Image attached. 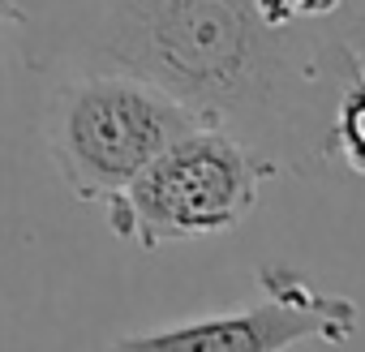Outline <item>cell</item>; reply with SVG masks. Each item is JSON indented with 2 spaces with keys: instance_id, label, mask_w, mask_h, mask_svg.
<instances>
[{
  "instance_id": "cell-3",
  "label": "cell",
  "mask_w": 365,
  "mask_h": 352,
  "mask_svg": "<svg viewBox=\"0 0 365 352\" xmlns=\"http://www.w3.org/2000/svg\"><path fill=\"white\" fill-rule=\"evenodd\" d=\"M279 172L271 155L232 129L194 125L103 202L108 228L138 249L220 237L254 215L262 185Z\"/></svg>"
},
{
  "instance_id": "cell-2",
  "label": "cell",
  "mask_w": 365,
  "mask_h": 352,
  "mask_svg": "<svg viewBox=\"0 0 365 352\" xmlns=\"http://www.w3.org/2000/svg\"><path fill=\"white\" fill-rule=\"evenodd\" d=\"M207 125L163 86L125 69L52 73L43 146L78 202H108L185 129Z\"/></svg>"
},
{
  "instance_id": "cell-6",
  "label": "cell",
  "mask_w": 365,
  "mask_h": 352,
  "mask_svg": "<svg viewBox=\"0 0 365 352\" xmlns=\"http://www.w3.org/2000/svg\"><path fill=\"white\" fill-rule=\"evenodd\" d=\"M344 0H262V14L279 26H305V22H322L331 18Z\"/></svg>"
},
{
  "instance_id": "cell-7",
  "label": "cell",
  "mask_w": 365,
  "mask_h": 352,
  "mask_svg": "<svg viewBox=\"0 0 365 352\" xmlns=\"http://www.w3.org/2000/svg\"><path fill=\"white\" fill-rule=\"evenodd\" d=\"M22 22V0H0V26Z\"/></svg>"
},
{
  "instance_id": "cell-4",
  "label": "cell",
  "mask_w": 365,
  "mask_h": 352,
  "mask_svg": "<svg viewBox=\"0 0 365 352\" xmlns=\"http://www.w3.org/2000/svg\"><path fill=\"white\" fill-rule=\"evenodd\" d=\"M254 296L232 309H215L190 322H172L138 335H120L112 348L146 352H284L301 343L339 348L356 339L361 309L348 296L314 288L301 271L267 262L254 275Z\"/></svg>"
},
{
  "instance_id": "cell-1",
  "label": "cell",
  "mask_w": 365,
  "mask_h": 352,
  "mask_svg": "<svg viewBox=\"0 0 365 352\" xmlns=\"http://www.w3.org/2000/svg\"><path fill=\"white\" fill-rule=\"evenodd\" d=\"M22 61L39 73L125 69L279 167L331 159V108L356 56L335 61L262 0H22Z\"/></svg>"
},
{
  "instance_id": "cell-5",
  "label": "cell",
  "mask_w": 365,
  "mask_h": 352,
  "mask_svg": "<svg viewBox=\"0 0 365 352\" xmlns=\"http://www.w3.org/2000/svg\"><path fill=\"white\" fill-rule=\"evenodd\" d=\"M331 155H339L348 172L365 176V61L361 56H352L331 108Z\"/></svg>"
}]
</instances>
